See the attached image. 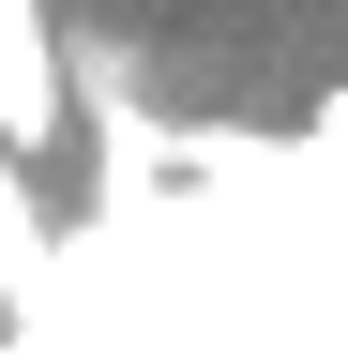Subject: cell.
<instances>
[{
  "label": "cell",
  "instance_id": "cell-1",
  "mask_svg": "<svg viewBox=\"0 0 348 363\" xmlns=\"http://www.w3.org/2000/svg\"><path fill=\"white\" fill-rule=\"evenodd\" d=\"M0 152H61V45H46V0H0Z\"/></svg>",
  "mask_w": 348,
  "mask_h": 363
},
{
  "label": "cell",
  "instance_id": "cell-2",
  "mask_svg": "<svg viewBox=\"0 0 348 363\" xmlns=\"http://www.w3.org/2000/svg\"><path fill=\"white\" fill-rule=\"evenodd\" d=\"M16 363H76V348H46V333H16Z\"/></svg>",
  "mask_w": 348,
  "mask_h": 363
}]
</instances>
